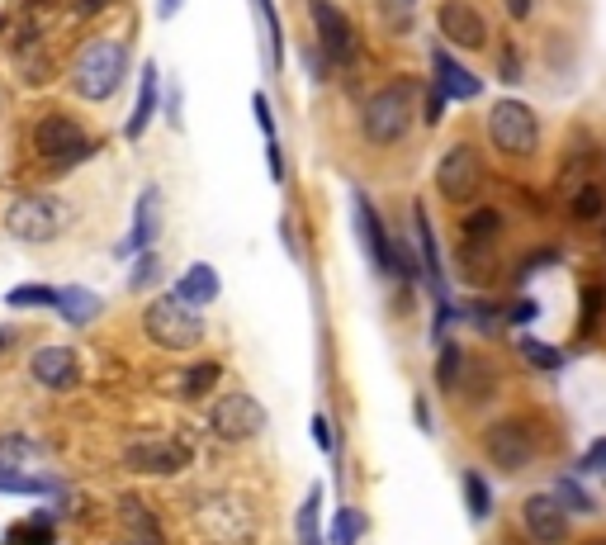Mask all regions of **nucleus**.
<instances>
[{
    "label": "nucleus",
    "instance_id": "nucleus-1",
    "mask_svg": "<svg viewBox=\"0 0 606 545\" xmlns=\"http://www.w3.org/2000/svg\"><path fill=\"white\" fill-rule=\"evenodd\" d=\"M417 81L412 76H398V81H389V86H379L370 100H365V109H360V128H365V138L375 147H389L398 143L403 133L412 128V119H417Z\"/></svg>",
    "mask_w": 606,
    "mask_h": 545
},
{
    "label": "nucleus",
    "instance_id": "nucleus-2",
    "mask_svg": "<svg viewBox=\"0 0 606 545\" xmlns=\"http://www.w3.org/2000/svg\"><path fill=\"white\" fill-rule=\"evenodd\" d=\"M124 76H128V48L124 43H114V38H95V43H86L72 62V86H76L81 100H90V105L109 100V95L124 86Z\"/></svg>",
    "mask_w": 606,
    "mask_h": 545
},
{
    "label": "nucleus",
    "instance_id": "nucleus-3",
    "mask_svg": "<svg viewBox=\"0 0 606 545\" xmlns=\"http://www.w3.org/2000/svg\"><path fill=\"white\" fill-rule=\"evenodd\" d=\"M143 332L147 342H157L161 351H195L204 342V318L195 304H185L176 290L152 299L143 313Z\"/></svg>",
    "mask_w": 606,
    "mask_h": 545
},
{
    "label": "nucleus",
    "instance_id": "nucleus-4",
    "mask_svg": "<svg viewBox=\"0 0 606 545\" xmlns=\"http://www.w3.org/2000/svg\"><path fill=\"white\" fill-rule=\"evenodd\" d=\"M5 228L19 242H53L72 228V204L48 195V190H34V195H19L10 209H5Z\"/></svg>",
    "mask_w": 606,
    "mask_h": 545
},
{
    "label": "nucleus",
    "instance_id": "nucleus-5",
    "mask_svg": "<svg viewBox=\"0 0 606 545\" xmlns=\"http://www.w3.org/2000/svg\"><path fill=\"white\" fill-rule=\"evenodd\" d=\"M488 143L498 147L502 157H535L540 152V119H535V109L526 100H498V105L488 109Z\"/></svg>",
    "mask_w": 606,
    "mask_h": 545
},
{
    "label": "nucleus",
    "instance_id": "nucleus-6",
    "mask_svg": "<svg viewBox=\"0 0 606 545\" xmlns=\"http://www.w3.org/2000/svg\"><path fill=\"white\" fill-rule=\"evenodd\" d=\"M195 522L214 545H242L256 536V508L242 493H209V498H199Z\"/></svg>",
    "mask_w": 606,
    "mask_h": 545
},
{
    "label": "nucleus",
    "instance_id": "nucleus-7",
    "mask_svg": "<svg viewBox=\"0 0 606 545\" xmlns=\"http://www.w3.org/2000/svg\"><path fill=\"white\" fill-rule=\"evenodd\" d=\"M34 152L48 157L53 166H72V162H86L95 143L86 138V128L76 124L72 114H43L34 124Z\"/></svg>",
    "mask_w": 606,
    "mask_h": 545
},
{
    "label": "nucleus",
    "instance_id": "nucleus-8",
    "mask_svg": "<svg viewBox=\"0 0 606 545\" xmlns=\"http://www.w3.org/2000/svg\"><path fill=\"white\" fill-rule=\"evenodd\" d=\"M483 181H488V171H483V157L474 143H455L436 166V190L450 204H469L483 190Z\"/></svg>",
    "mask_w": 606,
    "mask_h": 545
},
{
    "label": "nucleus",
    "instance_id": "nucleus-9",
    "mask_svg": "<svg viewBox=\"0 0 606 545\" xmlns=\"http://www.w3.org/2000/svg\"><path fill=\"white\" fill-rule=\"evenodd\" d=\"M483 455H488L502 474H517L535 460V432L521 418H502L483 432Z\"/></svg>",
    "mask_w": 606,
    "mask_h": 545
},
{
    "label": "nucleus",
    "instance_id": "nucleus-10",
    "mask_svg": "<svg viewBox=\"0 0 606 545\" xmlns=\"http://www.w3.org/2000/svg\"><path fill=\"white\" fill-rule=\"evenodd\" d=\"M521 531L531 536L535 545H569V508L554 498V493H531L521 503Z\"/></svg>",
    "mask_w": 606,
    "mask_h": 545
},
{
    "label": "nucleus",
    "instance_id": "nucleus-11",
    "mask_svg": "<svg viewBox=\"0 0 606 545\" xmlns=\"http://www.w3.org/2000/svg\"><path fill=\"white\" fill-rule=\"evenodd\" d=\"M128 470L133 474H180L190 470V460H195V451L185 446V441H171V436H143V441H133L128 446Z\"/></svg>",
    "mask_w": 606,
    "mask_h": 545
},
{
    "label": "nucleus",
    "instance_id": "nucleus-12",
    "mask_svg": "<svg viewBox=\"0 0 606 545\" xmlns=\"http://www.w3.org/2000/svg\"><path fill=\"white\" fill-rule=\"evenodd\" d=\"M308 15H313V29H318V48L332 67H346L356 57V29L351 19L341 15L332 0H308Z\"/></svg>",
    "mask_w": 606,
    "mask_h": 545
},
{
    "label": "nucleus",
    "instance_id": "nucleus-13",
    "mask_svg": "<svg viewBox=\"0 0 606 545\" xmlns=\"http://www.w3.org/2000/svg\"><path fill=\"white\" fill-rule=\"evenodd\" d=\"M436 29L446 38L450 48H460V53H479L483 43H488V19L469 5V0H441L436 5Z\"/></svg>",
    "mask_w": 606,
    "mask_h": 545
},
{
    "label": "nucleus",
    "instance_id": "nucleus-14",
    "mask_svg": "<svg viewBox=\"0 0 606 545\" xmlns=\"http://www.w3.org/2000/svg\"><path fill=\"white\" fill-rule=\"evenodd\" d=\"M214 432L223 441H251V436L266 432V408L251 399V394H228L214 403Z\"/></svg>",
    "mask_w": 606,
    "mask_h": 545
},
{
    "label": "nucleus",
    "instance_id": "nucleus-15",
    "mask_svg": "<svg viewBox=\"0 0 606 545\" xmlns=\"http://www.w3.org/2000/svg\"><path fill=\"white\" fill-rule=\"evenodd\" d=\"M29 375H34L43 389L67 394V389L81 384V361H76L72 346H38L34 356H29Z\"/></svg>",
    "mask_w": 606,
    "mask_h": 545
},
{
    "label": "nucleus",
    "instance_id": "nucleus-16",
    "mask_svg": "<svg viewBox=\"0 0 606 545\" xmlns=\"http://www.w3.org/2000/svg\"><path fill=\"white\" fill-rule=\"evenodd\" d=\"M351 209H356V233L360 242H365V256H370V266H375L379 275H393V237L384 233V223H379V214L370 209V200L365 195H351Z\"/></svg>",
    "mask_w": 606,
    "mask_h": 545
},
{
    "label": "nucleus",
    "instance_id": "nucleus-17",
    "mask_svg": "<svg viewBox=\"0 0 606 545\" xmlns=\"http://www.w3.org/2000/svg\"><path fill=\"white\" fill-rule=\"evenodd\" d=\"M412 228H417V252H422V271H427L431 299L436 304H450V285H446V266H441V247H436V233H431V218L422 204H412Z\"/></svg>",
    "mask_w": 606,
    "mask_h": 545
},
{
    "label": "nucleus",
    "instance_id": "nucleus-18",
    "mask_svg": "<svg viewBox=\"0 0 606 545\" xmlns=\"http://www.w3.org/2000/svg\"><path fill=\"white\" fill-rule=\"evenodd\" d=\"M157 228H161V190H143L138 195V214H133V233L119 242V252L114 256H128V252H147L152 242H157Z\"/></svg>",
    "mask_w": 606,
    "mask_h": 545
},
{
    "label": "nucleus",
    "instance_id": "nucleus-19",
    "mask_svg": "<svg viewBox=\"0 0 606 545\" xmlns=\"http://www.w3.org/2000/svg\"><path fill=\"white\" fill-rule=\"evenodd\" d=\"M431 67H436V86L446 91V100H474V95L483 91L479 76L469 72V67H460L446 48H436V53H431Z\"/></svg>",
    "mask_w": 606,
    "mask_h": 545
},
{
    "label": "nucleus",
    "instance_id": "nucleus-20",
    "mask_svg": "<svg viewBox=\"0 0 606 545\" xmlns=\"http://www.w3.org/2000/svg\"><path fill=\"white\" fill-rule=\"evenodd\" d=\"M176 294L185 299V304H195V309L214 304V299H218V271H214V266H204V261H195V266L176 280Z\"/></svg>",
    "mask_w": 606,
    "mask_h": 545
},
{
    "label": "nucleus",
    "instance_id": "nucleus-21",
    "mask_svg": "<svg viewBox=\"0 0 606 545\" xmlns=\"http://www.w3.org/2000/svg\"><path fill=\"white\" fill-rule=\"evenodd\" d=\"M157 95H161V81H157V67H143V86H138V105H133V114H128V138H143L147 119L157 114Z\"/></svg>",
    "mask_w": 606,
    "mask_h": 545
},
{
    "label": "nucleus",
    "instance_id": "nucleus-22",
    "mask_svg": "<svg viewBox=\"0 0 606 545\" xmlns=\"http://www.w3.org/2000/svg\"><path fill=\"white\" fill-rule=\"evenodd\" d=\"M57 313L67 318V323H95L100 318V294L90 290H57Z\"/></svg>",
    "mask_w": 606,
    "mask_h": 545
},
{
    "label": "nucleus",
    "instance_id": "nucleus-23",
    "mask_svg": "<svg viewBox=\"0 0 606 545\" xmlns=\"http://www.w3.org/2000/svg\"><path fill=\"white\" fill-rule=\"evenodd\" d=\"M569 209H573V218H578V223H597V218L606 214V185L602 181H583Z\"/></svg>",
    "mask_w": 606,
    "mask_h": 545
},
{
    "label": "nucleus",
    "instance_id": "nucleus-24",
    "mask_svg": "<svg viewBox=\"0 0 606 545\" xmlns=\"http://www.w3.org/2000/svg\"><path fill=\"white\" fill-rule=\"evenodd\" d=\"M498 233H502V214H498V209H474V214L464 218V242H474V247H488Z\"/></svg>",
    "mask_w": 606,
    "mask_h": 545
},
{
    "label": "nucleus",
    "instance_id": "nucleus-25",
    "mask_svg": "<svg viewBox=\"0 0 606 545\" xmlns=\"http://www.w3.org/2000/svg\"><path fill=\"white\" fill-rule=\"evenodd\" d=\"M554 498H559V503L569 508V517H592V512H597V503H592V493L583 489L578 479H569V474H564V479L554 484Z\"/></svg>",
    "mask_w": 606,
    "mask_h": 545
},
{
    "label": "nucleus",
    "instance_id": "nucleus-26",
    "mask_svg": "<svg viewBox=\"0 0 606 545\" xmlns=\"http://www.w3.org/2000/svg\"><path fill=\"white\" fill-rule=\"evenodd\" d=\"M464 508L474 522H488V512H493V493H488V479L483 474H464Z\"/></svg>",
    "mask_w": 606,
    "mask_h": 545
},
{
    "label": "nucleus",
    "instance_id": "nucleus-27",
    "mask_svg": "<svg viewBox=\"0 0 606 545\" xmlns=\"http://www.w3.org/2000/svg\"><path fill=\"white\" fill-rule=\"evenodd\" d=\"M218 375H223V365H218V361L190 365V370H185V384H180V389H185V399H204V394L218 384Z\"/></svg>",
    "mask_w": 606,
    "mask_h": 545
},
{
    "label": "nucleus",
    "instance_id": "nucleus-28",
    "mask_svg": "<svg viewBox=\"0 0 606 545\" xmlns=\"http://www.w3.org/2000/svg\"><path fill=\"white\" fill-rule=\"evenodd\" d=\"M521 356L535 365V370H545V375H554V370H564V351L559 346H545V342H535V337H521Z\"/></svg>",
    "mask_w": 606,
    "mask_h": 545
},
{
    "label": "nucleus",
    "instance_id": "nucleus-29",
    "mask_svg": "<svg viewBox=\"0 0 606 545\" xmlns=\"http://www.w3.org/2000/svg\"><path fill=\"white\" fill-rule=\"evenodd\" d=\"M0 493H34V498H43V493H57V484L34 479V474H19V470H10V465H0Z\"/></svg>",
    "mask_w": 606,
    "mask_h": 545
},
{
    "label": "nucleus",
    "instance_id": "nucleus-30",
    "mask_svg": "<svg viewBox=\"0 0 606 545\" xmlns=\"http://www.w3.org/2000/svg\"><path fill=\"white\" fill-rule=\"evenodd\" d=\"M15 309H57V290L53 285H15L5 294Z\"/></svg>",
    "mask_w": 606,
    "mask_h": 545
},
{
    "label": "nucleus",
    "instance_id": "nucleus-31",
    "mask_svg": "<svg viewBox=\"0 0 606 545\" xmlns=\"http://www.w3.org/2000/svg\"><path fill=\"white\" fill-rule=\"evenodd\" d=\"M322 522H318V489L308 493V498H303V508H299V545H322Z\"/></svg>",
    "mask_w": 606,
    "mask_h": 545
},
{
    "label": "nucleus",
    "instance_id": "nucleus-32",
    "mask_svg": "<svg viewBox=\"0 0 606 545\" xmlns=\"http://www.w3.org/2000/svg\"><path fill=\"white\" fill-rule=\"evenodd\" d=\"M360 531H365V517H360L356 508H341L337 517H332V545H356Z\"/></svg>",
    "mask_w": 606,
    "mask_h": 545
},
{
    "label": "nucleus",
    "instance_id": "nucleus-33",
    "mask_svg": "<svg viewBox=\"0 0 606 545\" xmlns=\"http://www.w3.org/2000/svg\"><path fill=\"white\" fill-rule=\"evenodd\" d=\"M251 5H256V15H261V24H266V38H270V67H275V72H280V15H275V5H270V0H251Z\"/></svg>",
    "mask_w": 606,
    "mask_h": 545
},
{
    "label": "nucleus",
    "instance_id": "nucleus-34",
    "mask_svg": "<svg viewBox=\"0 0 606 545\" xmlns=\"http://www.w3.org/2000/svg\"><path fill=\"white\" fill-rule=\"evenodd\" d=\"M161 275V256L147 247V252H138V266H133V275H128V290H147V285H157Z\"/></svg>",
    "mask_w": 606,
    "mask_h": 545
},
{
    "label": "nucleus",
    "instance_id": "nucleus-35",
    "mask_svg": "<svg viewBox=\"0 0 606 545\" xmlns=\"http://www.w3.org/2000/svg\"><path fill=\"white\" fill-rule=\"evenodd\" d=\"M119 508H124L128 517H133V527L143 531V541L161 545V527H157V517H152V512H147L143 503H138V498H124V503H119Z\"/></svg>",
    "mask_w": 606,
    "mask_h": 545
},
{
    "label": "nucleus",
    "instance_id": "nucleus-36",
    "mask_svg": "<svg viewBox=\"0 0 606 545\" xmlns=\"http://www.w3.org/2000/svg\"><path fill=\"white\" fill-rule=\"evenodd\" d=\"M460 365H464V351L460 346H441V365H436V380H441V389H455L460 384Z\"/></svg>",
    "mask_w": 606,
    "mask_h": 545
},
{
    "label": "nucleus",
    "instance_id": "nucleus-37",
    "mask_svg": "<svg viewBox=\"0 0 606 545\" xmlns=\"http://www.w3.org/2000/svg\"><path fill=\"white\" fill-rule=\"evenodd\" d=\"M29 455H34V446L19 441V436H5V441H0V465H10V470H19Z\"/></svg>",
    "mask_w": 606,
    "mask_h": 545
},
{
    "label": "nucleus",
    "instance_id": "nucleus-38",
    "mask_svg": "<svg viewBox=\"0 0 606 545\" xmlns=\"http://www.w3.org/2000/svg\"><path fill=\"white\" fill-rule=\"evenodd\" d=\"M578 474H606V436H597L588 451L578 455Z\"/></svg>",
    "mask_w": 606,
    "mask_h": 545
},
{
    "label": "nucleus",
    "instance_id": "nucleus-39",
    "mask_svg": "<svg viewBox=\"0 0 606 545\" xmlns=\"http://www.w3.org/2000/svg\"><path fill=\"white\" fill-rule=\"evenodd\" d=\"M10 545H53V527H48V517H34V527H19Z\"/></svg>",
    "mask_w": 606,
    "mask_h": 545
},
{
    "label": "nucleus",
    "instance_id": "nucleus-40",
    "mask_svg": "<svg viewBox=\"0 0 606 545\" xmlns=\"http://www.w3.org/2000/svg\"><path fill=\"white\" fill-rule=\"evenodd\" d=\"M251 105H256V124L266 133V143H280V133H275V114H270V100L266 95H251Z\"/></svg>",
    "mask_w": 606,
    "mask_h": 545
},
{
    "label": "nucleus",
    "instance_id": "nucleus-41",
    "mask_svg": "<svg viewBox=\"0 0 606 545\" xmlns=\"http://www.w3.org/2000/svg\"><path fill=\"white\" fill-rule=\"evenodd\" d=\"M498 76L507 81V86H517V81H521V53H517V48H507V53H502Z\"/></svg>",
    "mask_w": 606,
    "mask_h": 545
},
{
    "label": "nucleus",
    "instance_id": "nucleus-42",
    "mask_svg": "<svg viewBox=\"0 0 606 545\" xmlns=\"http://www.w3.org/2000/svg\"><path fill=\"white\" fill-rule=\"evenodd\" d=\"M446 105H450V100H446V91H441V86H436V91L427 95V124H436V119H441V114H446Z\"/></svg>",
    "mask_w": 606,
    "mask_h": 545
},
{
    "label": "nucleus",
    "instance_id": "nucleus-43",
    "mask_svg": "<svg viewBox=\"0 0 606 545\" xmlns=\"http://www.w3.org/2000/svg\"><path fill=\"white\" fill-rule=\"evenodd\" d=\"M531 318H535V304H531V299H521V304H512V313H507V323H531Z\"/></svg>",
    "mask_w": 606,
    "mask_h": 545
},
{
    "label": "nucleus",
    "instance_id": "nucleus-44",
    "mask_svg": "<svg viewBox=\"0 0 606 545\" xmlns=\"http://www.w3.org/2000/svg\"><path fill=\"white\" fill-rule=\"evenodd\" d=\"M313 441H318L322 451H332V427H327V418H313Z\"/></svg>",
    "mask_w": 606,
    "mask_h": 545
},
{
    "label": "nucleus",
    "instance_id": "nucleus-45",
    "mask_svg": "<svg viewBox=\"0 0 606 545\" xmlns=\"http://www.w3.org/2000/svg\"><path fill=\"white\" fill-rule=\"evenodd\" d=\"M531 5H535V0H507V10H512V19H526V15H531Z\"/></svg>",
    "mask_w": 606,
    "mask_h": 545
},
{
    "label": "nucleus",
    "instance_id": "nucleus-46",
    "mask_svg": "<svg viewBox=\"0 0 606 545\" xmlns=\"http://www.w3.org/2000/svg\"><path fill=\"white\" fill-rule=\"evenodd\" d=\"M109 0H81V5H76V15H95V10H105Z\"/></svg>",
    "mask_w": 606,
    "mask_h": 545
},
{
    "label": "nucleus",
    "instance_id": "nucleus-47",
    "mask_svg": "<svg viewBox=\"0 0 606 545\" xmlns=\"http://www.w3.org/2000/svg\"><path fill=\"white\" fill-rule=\"evenodd\" d=\"M176 10H180V0H161V5H157V15H161V19H171Z\"/></svg>",
    "mask_w": 606,
    "mask_h": 545
},
{
    "label": "nucleus",
    "instance_id": "nucleus-48",
    "mask_svg": "<svg viewBox=\"0 0 606 545\" xmlns=\"http://www.w3.org/2000/svg\"><path fill=\"white\" fill-rule=\"evenodd\" d=\"M5 346H10V327H0V351H5Z\"/></svg>",
    "mask_w": 606,
    "mask_h": 545
},
{
    "label": "nucleus",
    "instance_id": "nucleus-49",
    "mask_svg": "<svg viewBox=\"0 0 606 545\" xmlns=\"http://www.w3.org/2000/svg\"><path fill=\"white\" fill-rule=\"evenodd\" d=\"M403 5H408V10H412V0H403Z\"/></svg>",
    "mask_w": 606,
    "mask_h": 545
},
{
    "label": "nucleus",
    "instance_id": "nucleus-50",
    "mask_svg": "<svg viewBox=\"0 0 606 545\" xmlns=\"http://www.w3.org/2000/svg\"><path fill=\"white\" fill-rule=\"evenodd\" d=\"M592 545H606V541H592Z\"/></svg>",
    "mask_w": 606,
    "mask_h": 545
}]
</instances>
